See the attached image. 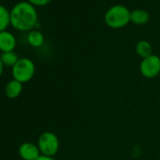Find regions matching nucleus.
<instances>
[{
  "label": "nucleus",
  "instance_id": "obj_4",
  "mask_svg": "<svg viewBox=\"0 0 160 160\" xmlns=\"http://www.w3.org/2000/svg\"><path fill=\"white\" fill-rule=\"evenodd\" d=\"M37 145L42 155L54 157L59 150V139L55 133L46 131L40 135Z\"/></svg>",
  "mask_w": 160,
  "mask_h": 160
},
{
  "label": "nucleus",
  "instance_id": "obj_16",
  "mask_svg": "<svg viewBox=\"0 0 160 160\" xmlns=\"http://www.w3.org/2000/svg\"><path fill=\"white\" fill-rule=\"evenodd\" d=\"M3 70H4V65L1 61V58H0V76H1L3 73Z\"/></svg>",
  "mask_w": 160,
  "mask_h": 160
},
{
  "label": "nucleus",
  "instance_id": "obj_7",
  "mask_svg": "<svg viewBox=\"0 0 160 160\" xmlns=\"http://www.w3.org/2000/svg\"><path fill=\"white\" fill-rule=\"evenodd\" d=\"M16 47V38L15 36L8 31L0 32V51L2 53L13 51Z\"/></svg>",
  "mask_w": 160,
  "mask_h": 160
},
{
  "label": "nucleus",
  "instance_id": "obj_2",
  "mask_svg": "<svg viewBox=\"0 0 160 160\" xmlns=\"http://www.w3.org/2000/svg\"><path fill=\"white\" fill-rule=\"evenodd\" d=\"M130 15L131 12H129L126 7L122 5H115L106 12L105 22L111 28H122L131 22Z\"/></svg>",
  "mask_w": 160,
  "mask_h": 160
},
{
  "label": "nucleus",
  "instance_id": "obj_12",
  "mask_svg": "<svg viewBox=\"0 0 160 160\" xmlns=\"http://www.w3.org/2000/svg\"><path fill=\"white\" fill-rule=\"evenodd\" d=\"M11 25V11L0 5V32L7 30Z\"/></svg>",
  "mask_w": 160,
  "mask_h": 160
},
{
  "label": "nucleus",
  "instance_id": "obj_6",
  "mask_svg": "<svg viewBox=\"0 0 160 160\" xmlns=\"http://www.w3.org/2000/svg\"><path fill=\"white\" fill-rule=\"evenodd\" d=\"M18 152L23 160H37L42 155L38 145L28 141L20 145Z\"/></svg>",
  "mask_w": 160,
  "mask_h": 160
},
{
  "label": "nucleus",
  "instance_id": "obj_5",
  "mask_svg": "<svg viewBox=\"0 0 160 160\" xmlns=\"http://www.w3.org/2000/svg\"><path fill=\"white\" fill-rule=\"evenodd\" d=\"M139 72L142 76L152 79L160 74V58L156 55H151L142 58L139 64Z\"/></svg>",
  "mask_w": 160,
  "mask_h": 160
},
{
  "label": "nucleus",
  "instance_id": "obj_13",
  "mask_svg": "<svg viewBox=\"0 0 160 160\" xmlns=\"http://www.w3.org/2000/svg\"><path fill=\"white\" fill-rule=\"evenodd\" d=\"M0 58H1V61H2L4 66L12 67V68L19 60V57H18V55L14 51L1 53V55H0Z\"/></svg>",
  "mask_w": 160,
  "mask_h": 160
},
{
  "label": "nucleus",
  "instance_id": "obj_15",
  "mask_svg": "<svg viewBox=\"0 0 160 160\" xmlns=\"http://www.w3.org/2000/svg\"><path fill=\"white\" fill-rule=\"evenodd\" d=\"M37 160H56L54 157H49V156H45V155H41Z\"/></svg>",
  "mask_w": 160,
  "mask_h": 160
},
{
  "label": "nucleus",
  "instance_id": "obj_14",
  "mask_svg": "<svg viewBox=\"0 0 160 160\" xmlns=\"http://www.w3.org/2000/svg\"><path fill=\"white\" fill-rule=\"evenodd\" d=\"M28 2L35 7H43L51 2V0H28Z\"/></svg>",
  "mask_w": 160,
  "mask_h": 160
},
{
  "label": "nucleus",
  "instance_id": "obj_9",
  "mask_svg": "<svg viewBox=\"0 0 160 160\" xmlns=\"http://www.w3.org/2000/svg\"><path fill=\"white\" fill-rule=\"evenodd\" d=\"M27 40H28V44L30 46H32L34 48H38V47H41L43 44L44 36L40 30L33 29V30L28 32Z\"/></svg>",
  "mask_w": 160,
  "mask_h": 160
},
{
  "label": "nucleus",
  "instance_id": "obj_11",
  "mask_svg": "<svg viewBox=\"0 0 160 160\" xmlns=\"http://www.w3.org/2000/svg\"><path fill=\"white\" fill-rule=\"evenodd\" d=\"M149 19H150V15L144 10L138 9V10H135L131 12L130 20L132 23L136 25H144L149 21Z\"/></svg>",
  "mask_w": 160,
  "mask_h": 160
},
{
  "label": "nucleus",
  "instance_id": "obj_3",
  "mask_svg": "<svg viewBox=\"0 0 160 160\" xmlns=\"http://www.w3.org/2000/svg\"><path fill=\"white\" fill-rule=\"evenodd\" d=\"M36 67L34 62L28 58H21L12 67V73L13 79L21 83H28L34 77Z\"/></svg>",
  "mask_w": 160,
  "mask_h": 160
},
{
  "label": "nucleus",
  "instance_id": "obj_10",
  "mask_svg": "<svg viewBox=\"0 0 160 160\" xmlns=\"http://www.w3.org/2000/svg\"><path fill=\"white\" fill-rule=\"evenodd\" d=\"M136 53L141 58H145L152 55V46L148 41H139L136 45Z\"/></svg>",
  "mask_w": 160,
  "mask_h": 160
},
{
  "label": "nucleus",
  "instance_id": "obj_1",
  "mask_svg": "<svg viewBox=\"0 0 160 160\" xmlns=\"http://www.w3.org/2000/svg\"><path fill=\"white\" fill-rule=\"evenodd\" d=\"M11 25L19 31H31L38 26V13L35 6L28 1L15 4L11 10Z\"/></svg>",
  "mask_w": 160,
  "mask_h": 160
},
{
  "label": "nucleus",
  "instance_id": "obj_8",
  "mask_svg": "<svg viewBox=\"0 0 160 160\" xmlns=\"http://www.w3.org/2000/svg\"><path fill=\"white\" fill-rule=\"evenodd\" d=\"M23 92V83L17 81L15 79H12L9 81L4 89L5 95L9 99H15L17 98Z\"/></svg>",
  "mask_w": 160,
  "mask_h": 160
}]
</instances>
